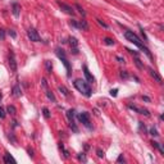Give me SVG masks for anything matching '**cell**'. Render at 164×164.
Returning a JSON list of instances; mask_svg holds the SVG:
<instances>
[{"instance_id": "18", "label": "cell", "mask_w": 164, "mask_h": 164, "mask_svg": "<svg viewBox=\"0 0 164 164\" xmlns=\"http://www.w3.org/2000/svg\"><path fill=\"white\" fill-rule=\"evenodd\" d=\"M151 145L154 146V147H156V149L160 151V154H163V155H164V150H163V147H161V145H160L159 142H156V141H152V142H151Z\"/></svg>"}, {"instance_id": "9", "label": "cell", "mask_w": 164, "mask_h": 164, "mask_svg": "<svg viewBox=\"0 0 164 164\" xmlns=\"http://www.w3.org/2000/svg\"><path fill=\"white\" fill-rule=\"evenodd\" d=\"M128 108L131 109V110H135V112H137V113H140V114H145L146 117L150 115V113H149L147 109H142V108H138V106H135V105H128Z\"/></svg>"}, {"instance_id": "40", "label": "cell", "mask_w": 164, "mask_h": 164, "mask_svg": "<svg viewBox=\"0 0 164 164\" xmlns=\"http://www.w3.org/2000/svg\"><path fill=\"white\" fill-rule=\"evenodd\" d=\"M42 86H44V87H46V81L44 80V78H42Z\"/></svg>"}, {"instance_id": "22", "label": "cell", "mask_w": 164, "mask_h": 164, "mask_svg": "<svg viewBox=\"0 0 164 164\" xmlns=\"http://www.w3.org/2000/svg\"><path fill=\"white\" fill-rule=\"evenodd\" d=\"M42 112H44V117H45L46 119L50 118V112H49V109H48V108H44V109H42Z\"/></svg>"}, {"instance_id": "17", "label": "cell", "mask_w": 164, "mask_h": 164, "mask_svg": "<svg viewBox=\"0 0 164 164\" xmlns=\"http://www.w3.org/2000/svg\"><path fill=\"white\" fill-rule=\"evenodd\" d=\"M7 113H9L10 115H14V114L17 113L16 106H13V105H8V108H7Z\"/></svg>"}, {"instance_id": "2", "label": "cell", "mask_w": 164, "mask_h": 164, "mask_svg": "<svg viewBox=\"0 0 164 164\" xmlns=\"http://www.w3.org/2000/svg\"><path fill=\"white\" fill-rule=\"evenodd\" d=\"M74 87L82 95H85L86 97H90L91 96V89H90V86H89V82H86L83 80H76L74 81Z\"/></svg>"}, {"instance_id": "33", "label": "cell", "mask_w": 164, "mask_h": 164, "mask_svg": "<svg viewBox=\"0 0 164 164\" xmlns=\"http://www.w3.org/2000/svg\"><path fill=\"white\" fill-rule=\"evenodd\" d=\"M96 152H97V156H99V158H104V151H101V150L99 149Z\"/></svg>"}, {"instance_id": "29", "label": "cell", "mask_w": 164, "mask_h": 164, "mask_svg": "<svg viewBox=\"0 0 164 164\" xmlns=\"http://www.w3.org/2000/svg\"><path fill=\"white\" fill-rule=\"evenodd\" d=\"M117 161H118V163H124V161H126V160H124V158H123V154H121V155L118 156Z\"/></svg>"}, {"instance_id": "3", "label": "cell", "mask_w": 164, "mask_h": 164, "mask_svg": "<svg viewBox=\"0 0 164 164\" xmlns=\"http://www.w3.org/2000/svg\"><path fill=\"white\" fill-rule=\"evenodd\" d=\"M55 53H57L58 58H59V59L63 62V64L65 65V68H67V74H68V77H69V76H71V65H69V62H68V59H67V55H65L64 50L60 49V48H58V49L55 50Z\"/></svg>"}, {"instance_id": "38", "label": "cell", "mask_w": 164, "mask_h": 164, "mask_svg": "<svg viewBox=\"0 0 164 164\" xmlns=\"http://www.w3.org/2000/svg\"><path fill=\"white\" fill-rule=\"evenodd\" d=\"M142 100L146 101V103H150V97H147V96H142Z\"/></svg>"}, {"instance_id": "37", "label": "cell", "mask_w": 164, "mask_h": 164, "mask_svg": "<svg viewBox=\"0 0 164 164\" xmlns=\"http://www.w3.org/2000/svg\"><path fill=\"white\" fill-rule=\"evenodd\" d=\"M117 92H118V90H117V89L110 90V95H112V96H117Z\"/></svg>"}, {"instance_id": "20", "label": "cell", "mask_w": 164, "mask_h": 164, "mask_svg": "<svg viewBox=\"0 0 164 164\" xmlns=\"http://www.w3.org/2000/svg\"><path fill=\"white\" fill-rule=\"evenodd\" d=\"M74 7H76V9H77V10H78V13H80V14H81L82 17H86V12H85V10H83V9L81 8V5H78V4H76Z\"/></svg>"}, {"instance_id": "28", "label": "cell", "mask_w": 164, "mask_h": 164, "mask_svg": "<svg viewBox=\"0 0 164 164\" xmlns=\"http://www.w3.org/2000/svg\"><path fill=\"white\" fill-rule=\"evenodd\" d=\"M8 138H9V140H12V142H14V144L17 142V140H16V137L13 136V133H9V135H8Z\"/></svg>"}, {"instance_id": "35", "label": "cell", "mask_w": 164, "mask_h": 164, "mask_svg": "<svg viewBox=\"0 0 164 164\" xmlns=\"http://www.w3.org/2000/svg\"><path fill=\"white\" fill-rule=\"evenodd\" d=\"M78 160H82V161H87V159H86V156H85L83 154H82V155H81V154L78 155Z\"/></svg>"}, {"instance_id": "1", "label": "cell", "mask_w": 164, "mask_h": 164, "mask_svg": "<svg viewBox=\"0 0 164 164\" xmlns=\"http://www.w3.org/2000/svg\"><path fill=\"white\" fill-rule=\"evenodd\" d=\"M124 37L129 41V42H132L133 44V45H136L138 49H141V50H142L145 54H146V55L151 59V54H150V50L145 46V44L142 42V41H141L140 39H138V36L136 35V34H133V32L132 31H126L124 32Z\"/></svg>"}, {"instance_id": "14", "label": "cell", "mask_w": 164, "mask_h": 164, "mask_svg": "<svg viewBox=\"0 0 164 164\" xmlns=\"http://www.w3.org/2000/svg\"><path fill=\"white\" fill-rule=\"evenodd\" d=\"M12 13H13V16H14L16 18L19 17V5H18L17 3H14L13 7H12Z\"/></svg>"}, {"instance_id": "11", "label": "cell", "mask_w": 164, "mask_h": 164, "mask_svg": "<svg viewBox=\"0 0 164 164\" xmlns=\"http://www.w3.org/2000/svg\"><path fill=\"white\" fill-rule=\"evenodd\" d=\"M147 69H149V73H150V76H151V77L154 78V80H155L156 82L161 83V81H163V80H161V77H160V76L158 74V72H156V71H154V69H152L151 67H149Z\"/></svg>"}, {"instance_id": "10", "label": "cell", "mask_w": 164, "mask_h": 164, "mask_svg": "<svg viewBox=\"0 0 164 164\" xmlns=\"http://www.w3.org/2000/svg\"><path fill=\"white\" fill-rule=\"evenodd\" d=\"M83 73H85V77H86V80H87V82H89V83H92L95 81V78L92 77V74L90 73L89 68H87L86 65H83Z\"/></svg>"}, {"instance_id": "30", "label": "cell", "mask_w": 164, "mask_h": 164, "mask_svg": "<svg viewBox=\"0 0 164 164\" xmlns=\"http://www.w3.org/2000/svg\"><path fill=\"white\" fill-rule=\"evenodd\" d=\"M96 21H97V23H99L100 26H103L104 28H108V25H105V23H104V22H103L101 19H96Z\"/></svg>"}, {"instance_id": "27", "label": "cell", "mask_w": 164, "mask_h": 164, "mask_svg": "<svg viewBox=\"0 0 164 164\" xmlns=\"http://www.w3.org/2000/svg\"><path fill=\"white\" fill-rule=\"evenodd\" d=\"M5 39V31L3 28H0V40H4Z\"/></svg>"}, {"instance_id": "32", "label": "cell", "mask_w": 164, "mask_h": 164, "mask_svg": "<svg viewBox=\"0 0 164 164\" xmlns=\"http://www.w3.org/2000/svg\"><path fill=\"white\" fill-rule=\"evenodd\" d=\"M9 35L12 36V39H16V37H17V34H16L13 30H9Z\"/></svg>"}, {"instance_id": "4", "label": "cell", "mask_w": 164, "mask_h": 164, "mask_svg": "<svg viewBox=\"0 0 164 164\" xmlns=\"http://www.w3.org/2000/svg\"><path fill=\"white\" fill-rule=\"evenodd\" d=\"M78 119H80V122H81L86 128L92 129V126H91V122H90V115H89V113L83 112V113L78 114Z\"/></svg>"}, {"instance_id": "36", "label": "cell", "mask_w": 164, "mask_h": 164, "mask_svg": "<svg viewBox=\"0 0 164 164\" xmlns=\"http://www.w3.org/2000/svg\"><path fill=\"white\" fill-rule=\"evenodd\" d=\"M27 152H28L30 156H34V150H32L31 147H27Z\"/></svg>"}, {"instance_id": "31", "label": "cell", "mask_w": 164, "mask_h": 164, "mask_svg": "<svg viewBox=\"0 0 164 164\" xmlns=\"http://www.w3.org/2000/svg\"><path fill=\"white\" fill-rule=\"evenodd\" d=\"M0 118H5V110L0 106Z\"/></svg>"}, {"instance_id": "6", "label": "cell", "mask_w": 164, "mask_h": 164, "mask_svg": "<svg viewBox=\"0 0 164 164\" xmlns=\"http://www.w3.org/2000/svg\"><path fill=\"white\" fill-rule=\"evenodd\" d=\"M8 63H9V67L12 72H17V60H16V55L14 53L10 50L9 51V58H8Z\"/></svg>"}, {"instance_id": "25", "label": "cell", "mask_w": 164, "mask_h": 164, "mask_svg": "<svg viewBox=\"0 0 164 164\" xmlns=\"http://www.w3.org/2000/svg\"><path fill=\"white\" fill-rule=\"evenodd\" d=\"M119 76H121V78H124V80L128 78V73H127L126 71H122L121 73H119Z\"/></svg>"}, {"instance_id": "23", "label": "cell", "mask_w": 164, "mask_h": 164, "mask_svg": "<svg viewBox=\"0 0 164 164\" xmlns=\"http://www.w3.org/2000/svg\"><path fill=\"white\" fill-rule=\"evenodd\" d=\"M104 42L106 44V45H113V44H114V40L109 39V37H105V39H104Z\"/></svg>"}, {"instance_id": "15", "label": "cell", "mask_w": 164, "mask_h": 164, "mask_svg": "<svg viewBox=\"0 0 164 164\" xmlns=\"http://www.w3.org/2000/svg\"><path fill=\"white\" fill-rule=\"evenodd\" d=\"M77 25H78V28H82V30H85V31L89 30V25H87V22H86L85 19L78 21V22H77Z\"/></svg>"}, {"instance_id": "5", "label": "cell", "mask_w": 164, "mask_h": 164, "mask_svg": "<svg viewBox=\"0 0 164 164\" xmlns=\"http://www.w3.org/2000/svg\"><path fill=\"white\" fill-rule=\"evenodd\" d=\"M57 3H58L59 8H60V9L63 10L64 13H67V14H69V16H72V17L74 16V13H76V12H74V9H73L72 7H69L68 4H65V3H62L60 0H58Z\"/></svg>"}, {"instance_id": "41", "label": "cell", "mask_w": 164, "mask_h": 164, "mask_svg": "<svg viewBox=\"0 0 164 164\" xmlns=\"http://www.w3.org/2000/svg\"><path fill=\"white\" fill-rule=\"evenodd\" d=\"M0 100H2V94H0Z\"/></svg>"}, {"instance_id": "13", "label": "cell", "mask_w": 164, "mask_h": 164, "mask_svg": "<svg viewBox=\"0 0 164 164\" xmlns=\"http://www.w3.org/2000/svg\"><path fill=\"white\" fill-rule=\"evenodd\" d=\"M4 161L5 163H13V164H16L17 161H16V159L9 154V152H5V155H4Z\"/></svg>"}, {"instance_id": "8", "label": "cell", "mask_w": 164, "mask_h": 164, "mask_svg": "<svg viewBox=\"0 0 164 164\" xmlns=\"http://www.w3.org/2000/svg\"><path fill=\"white\" fill-rule=\"evenodd\" d=\"M27 36H28V39L31 40V41H34V42H39L41 39H40V36H39V34H37V31L35 30V28H30L28 31H27Z\"/></svg>"}, {"instance_id": "19", "label": "cell", "mask_w": 164, "mask_h": 164, "mask_svg": "<svg viewBox=\"0 0 164 164\" xmlns=\"http://www.w3.org/2000/svg\"><path fill=\"white\" fill-rule=\"evenodd\" d=\"M46 96H48V99L51 100L53 103H55V101H57V100H55V96H54V94H53L51 91H46Z\"/></svg>"}, {"instance_id": "26", "label": "cell", "mask_w": 164, "mask_h": 164, "mask_svg": "<svg viewBox=\"0 0 164 164\" xmlns=\"http://www.w3.org/2000/svg\"><path fill=\"white\" fill-rule=\"evenodd\" d=\"M45 64H46V69H48V73H51V68H53V67H51L50 62H49V60H46V63H45Z\"/></svg>"}, {"instance_id": "39", "label": "cell", "mask_w": 164, "mask_h": 164, "mask_svg": "<svg viewBox=\"0 0 164 164\" xmlns=\"http://www.w3.org/2000/svg\"><path fill=\"white\" fill-rule=\"evenodd\" d=\"M117 59H118L119 62H121V63H124V59H123V58H121V57H117Z\"/></svg>"}, {"instance_id": "34", "label": "cell", "mask_w": 164, "mask_h": 164, "mask_svg": "<svg viewBox=\"0 0 164 164\" xmlns=\"http://www.w3.org/2000/svg\"><path fill=\"white\" fill-rule=\"evenodd\" d=\"M135 62H136V64H137V67H138V68H142V67H144V65L141 64V62H140V59H138V58H136V60H135Z\"/></svg>"}, {"instance_id": "12", "label": "cell", "mask_w": 164, "mask_h": 164, "mask_svg": "<svg viewBox=\"0 0 164 164\" xmlns=\"http://www.w3.org/2000/svg\"><path fill=\"white\" fill-rule=\"evenodd\" d=\"M69 44H71V48H73V53L74 54H78L77 46H78V41L76 37H69Z\"/></svg>"}, {"instance_id": "24", "label": "cell", "mask_w": 164, "mask_h": 164, "mask_svg": "<svg viewBox=\"0 0 164 164\" xmlns=\"http://www.w3.org/2000/svg\"><path fill=\"white\" fill-rule=\"evenodd\" d=\"M150 135H152V136H159V133H158V131H156V128H154V127H152V128H150Z\"/></svg>"}, {"instance_id": "7", "label": "cell", "mask_w": 164, "mask_h": 164, "mask_svg": "<svg viewBox=\"0 0 164 164\" xmlns=\"http://www.w3.org/2000/svg\"><path fill=\"white\" fill-rule=\"evenodd\" d=\"M67 117H68V119H69V126H71V128L76 133L78 132V128H77V126H76V123H74V110L73 109H69V110L67 112Z\"/></svg>"}, {"instance_id": "16", "label": "cell", "mask_w": 164, "mask_h": 164, "mask_svg": "<svg viewBox=\"0 0 164 164\" xmlns=\"http://www.w3.org/2000/svg\"><path fill=\"white\" fill-rule=\"evenodd\" d=\"M13 95H14L16 97H19V96L22 95V91H21V89H19L18 85H16V86L13 87Z\"/></svg>"}, {"instance_id": "21", "label": "cell", "mask_w": 164, "mask_h": 164, "mask_svg": "<svg viewBox=\"0 0 164 164\" xmlns=\"http://www.w3.org/2000/svg\"><path fill=\"white\" fill-rule=\"evenodd\" d=\"M59 91H60V92H62V94H63L64 96H68V95H69V92H68V90H67V89H65V87H64V86H59Z\"/></svg>"}]
</instances>
